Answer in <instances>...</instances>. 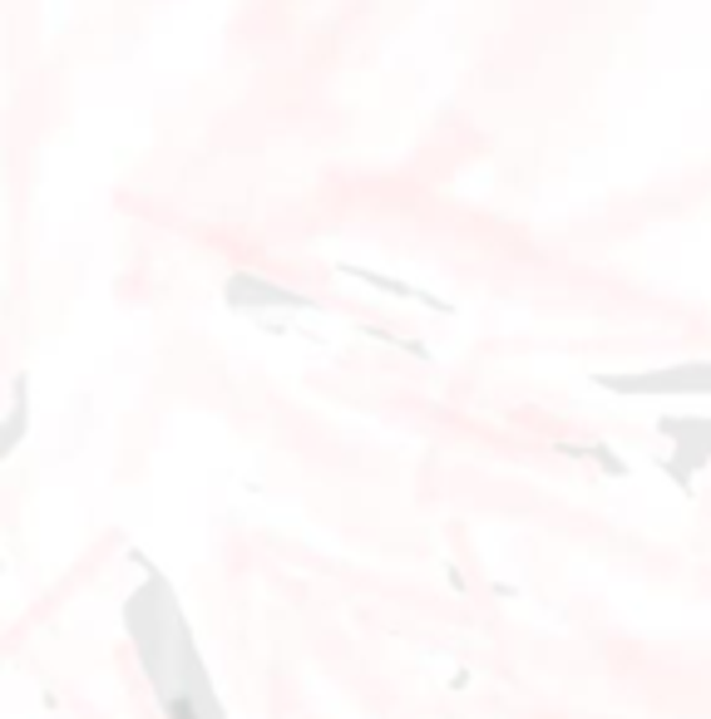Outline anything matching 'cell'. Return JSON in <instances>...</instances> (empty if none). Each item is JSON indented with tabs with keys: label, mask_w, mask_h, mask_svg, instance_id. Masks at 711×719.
Listing matches in <instances>:
<instances>
[{
	"label": "cell",
	"mask_w": 711,
	"mask_h": 719,
	"mask_svg": "<svg viewBox=\"0 0 711 719\" xmlns=\"http://www.w3.org/2000/svg\"><path fill=\"white\" fill-rule=\"evenodd\" d=\"M124 622H129V636H134V650H139V660H144L153 690H163V700L203 705V710L217 719V705L203 685L199 650H193V636H189V626H183L179 606H173L169 586L149 582L144 592L129 602Z\"/></svg>",
	"instance_id": "1"
},
{
	"label": "cell",
	"mask_w": 711,
	"mask_h": 719,
	"mask_svg": "<svg viewBox=\"0 0 711 719\" xmlns=\"http://www.w3.org/2000/svg\"><path fill=\"white\" fill-rule=\"evenodd\" d=\"M598 384L618 394H711V364H672L662 374H598Z\"/></svg>",
	"instance_id": "2"
},
{
	"label": "cell",
	"mask_w": 711,
	"mask_h": 719,
	"mask_svg": "<svg viewBox=\"0 0 711 719\" xmlns=\"http://www.w3.org/2000/svg\"><path fill=\"white\" fill-rule=\"evenodd\" d=\"M227 306H237V311H267V306H312V301L282 291V286H272V281H262V276L237 271L233 281H227Z\"/></svg>",
	"instance_id": "3"
},
{
	"label": "cell",
	"mask_w": 711,
	"mask_h": 719,
	"mask_svg": "<svg viewBox=\"0 0 711 719\" xmlns=\"http://www.w3.org/2000/svg\"><path fill=\"white\" fill-rule=\"evenodd\" d=\"M26 434V374H16V409H10V429H6V449L20 444Z\"/></svg>",
	"instance_id": "4"
},
{
	"label": "cell",
	"mask_w": 711,
	"mask_h": 719,
	"mask_svg": "<svg viewBox=\"0 0 711 719\" xmlns=\"http://www.w3.org/2000/svg\"><path fill=\"white\" fill-rule=\"evenodd\" d=\"M163 710H169V719H213L203 705H193V700H163Z\"/></svg>",
	"instance_id": "5"
},
{
	"label": "cell",
	"mask_w": 711,
	"mask_h": 719,
	"mask_svg": "<svg viewBox=\"0 0 711 719\" xmlns=\"http://www.w3.org/2000/svg\"><path fill=\"white\" fill-rule=\"evenodd\" d=\"M593 459L603 463L608 473H628V463H622V459H612V453H608V444H593Z\"/></svg>",
	"instance_id": "6"
}]
</instances>
